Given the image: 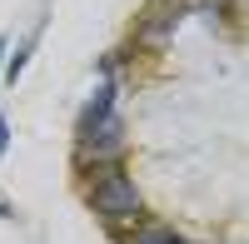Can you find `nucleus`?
<instances>
[{
	"label": "nucleus",
	"mask_w": 249,
	"mask_h": 244,
	"mask_svg": "<svg viewBox=\"0 0 249 244\" xmlns=\"http://www.w3.org/2000/svg\"><path fill=\"white\" fill-rule=\"evenodd\" d=\"M5 150H10V120L0 115V159H5Z\"/></svg>",
	"instance_id": "obj_5"
},
{
	"label": "nucleus",
	"mask_w": 249,
	"mask_h": 244,
	"mask_svg": "<svg viewBox=\"0 0 249 244\" xmlns=\"http://www.w3.org/2000/svg\"><path fill=\"white\" fill-rule=\"evenodd\" d=\"M5 55H10V45H5V35H0V75H5Z\"/></svg>",
	"instance_id": "obj_6"
},
{
	"label": "nucleus",
	"mask_w": 249,
	"mask_h": 244,
	"mask_svg": "<svg viewBox=\"0 0 249 244\" xmlns=\"http://www.w3.org/2000/svg\"><path fill=\"white\" fill-rule=\"evenodd\" d=\"M85 205L105 219L115 234L144 225V194L135 190V179L124 170H105L100 179H90V185H85Z\"/></svg>",
	"instance_id": "obj_1"
},
{
	"label": "nucleus",
	"mask_w": 249,
	"mask_h": 244,
	"mask_svg": "<svg viewBox=\"0 0 249 244\" xmlns=\"http://www.w3.org/2000/svg\"><path fill=\"white\" fill-rule=\"evenodd\" d=\"M124 244H190V239L175 234V229H164V225H140L135 234H124Z\"/></svg>",
	"instance_id": "obj_4"
},
{
	"label": "nucleus",
	"mask_w": 249,
	"mask_h": 244,
	"mask_svg": "<svg viewBox=\"0 0 249 244\" xmlns=\"http://www.w3.org/2000/svg\"><path fill=\"white\" fill-rule=\"evenodd\" d=\"M184 10H190V0H150V5L135 15V25H130V45L135 50L170 45V35H175L179 20H184Z\"/></svg>",
	"instance_id": "obj_2"
},
{
	"label": "nucleus",
	"mask_w": 249,
	"mask_h": 244,
	"mask_svg": "<svg viewBox=\"0 0 249 244\" xmlns=\"http://www.w3.org/2000/svg\"><path fill=\"white\" fill-rule=\"evenodd\" d=\"M35 45H40V30H30L25 40H20V45L5 55V80H10V85H15V80H20V70H25L30 65V55H35Z\"/></svg>",
	"instance_id": "obj_3"
}]
</instances>
